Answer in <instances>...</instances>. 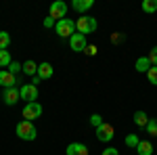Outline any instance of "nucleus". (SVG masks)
<instances>
[{"label":"nucleus","instance_id":"obj_1","mask_svg":"<svg viewBox=\"0 0 157 155\" xmlns=\"http://www.w3.org/2000/svg\"><path fill=\"white\" fill-rule=\"evenodd\" d=\"M15 134L21 138V141H36L38 136V130L34 126V122H27V119H21L15 128Z\"/></svg>","mask_w":157,"mask_h":155},{"label":"nucleus","instance_id":"obj_2","mask_svg":"<svg viewBox=\"0 0 157 155\" xmlns=\"http://www.w3.org/2000/svg\"><path fill=\"white\" fill-rule=\"evenodd\" d=\"M97 19H94V17H88V15H82V17H80V19H78V21H75V32H78V34H92V32H94V29H97Z\"/></svg>","mask_w":157,"mask_h":155},{"label":"nucleus","instance_id":"obj_3","mask_svg":"<svg viewBox=\"0 0 157 155\" xmlns=\"http://www.w3.org/2000/svg\"><path fill=\"white\" fill-rule=\"evenodd\" d=\"M55 29H57V34H59L61 38H71L73 34H75V21H71L69 17H65V19L57 21Z\"/></svg>","mask_w":157,"mask_h":155},{"label":"nucleus","instance_id":"obj_4","mask_svg":"<svg viewBox=\"0 0 157 155\" xmlns=\"http://www.w3.org/2000/svg\"><path fill=\"white\" fill-rule=\"evenodd\" d=\"M42 115V105L40 103H25V107H23V118L27 119V122H34V119H38Z\"/></svg>","mask_w":157,"mask_h":155},{"label":"nucleus","instance_id":"obj_5","mask_svg":"<svg viewBox=\"0 0 157 155\" xmlns=\"http://www.w3.org/2000/svg\"><path fill=\"white\" fill-rule=\"evenodd\" d=\"M67 9H69V6H67L63 0H57V2H52V4H50V15H48V17H52L55 21H61V19H65Z\"/></svg>","mask_w":157,"mask_h":155},{"label":"nucleus","instance_id":"obj_6","mask_svg":"<svg viewBox=\"0 0 157 155\" xmlns=\"http://www.w3.org/2000/svg\"><path fill=\"white\" fill-rule=\"evenodd\" d=\"M19 95H21V99L27 101V103H36L38 86H34V84H23V86H19Z\"/></svg>","mask_w":157,"mask_h":155},{"label":"nucleus","instance_id":"obj_7","mask_svg":"<svg viewBox=\"0 0 157 155\" xmlns=\"http://www.w3.org/2000/svg\"><path fill=\"white\" fill-rule=\"evenodd\" d=\"M69 46H71L73 52H84L86 46H88V42H86V36H84V34H78V32H75V34L69 38Z\"/></svg>","mask_w":157,"mask_h":155},{"label":"nucleus","instance_id":"obj_8","mask_svg":"<svg viewBox=\"0 0 157 155\" xmlns=\"http://www.w3.org/2000/svg\"><path fill=\"white\" fill-rule=\"evenodd\" d=\"M113 136H115V134H113V126L107 124V122H103V124L97 128V138L101 141V143H109Z\"/></svg>","mask_w":157,"mask_h":155},{"label":"nucleus","instance_id":"obj_9","mask_svg":"<svg viewBox=\"0 0 157 155\" xmlns=\"http://www.w3.org/2000/svg\"><path fill=\"white\" fill-rule=\"evenodd\" d=\"M2 99H4V103H6V105H15V103L21 99V95H19V88H17V86H13V88H4Z\"/></svg>","mask_w":157,"mask_h":155},{"label":"nucleus","instance_id":"obj_10","mask_svg":"<svg viewBox=\"0 0 157 155\" xmlns=\"http://www.w3.org/2000/svg\"><path fill=\"white\" fill-rule=\"evenodd\" d=\"M0 86H4V88L17 86V76H13L9 69H2V72H0Z\"/></svg>","mask_w":157,"mask_h":155},{"label":"nucleus","instance_id":"obj_11","mask_svg":"<svg viewBox=\"0 0 157 155\" xmlns=\"http://www.w3.org/2000/svg\"><path fill=\"white\" fill-rule=\"evenodd\" d=\"M65 153L67 155H88V147L84 143H69L67 145V149H65Z\"/></svg>","mask_w":157,"mask_h":155},{"label":"nucleus","instance_id":"obj_12","mask_svg":"<svg viewBox=\"0 0 157 155\" xmlns=\"http://www.w3.org/2000/svg\"><path fill=\"white\" fill-rule=\"evenodd\" d=\"M92 4H94V0H73L71 9L78 13H86L88 9H92Z\"/></svg>","mask_w":157,"mask_h":155},{"label":"nucleus","instance_id":"obj_13","mask_svg":"<svg viewBox=\"0 0 157 155\" xmlns=\"http://www.w3.org/2000/svg\"><path fill=\"white\" fill-rule=\"evenodd\" d=\"M134 67H136V72H138V73H147L149 69H151V67H153V65H151L149 57H138V59H136V65H134Z\"/></svg>","mask_w":157,"mask_h":155},{"label":"nucleus","instance_id":"obj_14","mask_svg":"<svg viewBox=\"0 0 157 155\" xmlns=\"http://www.w3.org/2000/svg\"><path fill=\"white\" fill-rule=\"evenodd\" d=\"M38 76H40V80L52 78V65H50V63H40V65H38Z\"/></svg>","mask_w":157,"mask_h":155},{"label":"nucleus","instance_id":"obj_15","mask_svg":"<svg viewBox=\"0 0 157 155\" xmlns=\"http://www.w3.org/2000/svg\"><path fill=\"white\" fill-rule=\"evenodd\" d=\"M153 151L155 149H153V145L149 143V141H140L138 147H136V153L138 155H153Z\"/></svg>","mask_w":157,"mask_h":155},{"label":"nucleus","instance_id":"obj_16","mask_svg":"<svg viewBox=\"0 0 157 155\" xmlns=\"http://www.w3.org/2000/svg\"><path fill=\"white\" fill-rule=\"evenodd\" d=\"M149 119H151V118H147L145 111H136V113H134V124H136L138 128H147Z\"/></svg>","mask_w":157,"mask_h":155},{"label":"nucleus","instance_id":"obj_17","mask_svg":"<svg viewBox=\"0 0 157 155\" xmlns=\"http://www.w3.org/2000/svg\"><path fill=\"white\" fill-rule=\"evenodd\" d=\"M21 72L25 73V76H38V65H36V61H25L23 63V69Z\"/></svg>","mask_w":157,"mask_h":155},{"label":"nucleus","instance_id":"obj_18","mask_svg":"<svg viewBox=\"0 0 157 155\" xmlns=\"http://www.w3.org/2000/svg\"><path fill=\"white\" fill-rule=\"evenodd\" d=\"M11 63H13L11 52H9V50H0V67L9 69V65H11Z\"/></svg>","mask_w":157,"mask_h":155},{"label":"nucleus","instance_id":"obj_19","mask_svg":"<svg viewBox=\"0 0 157 155\" xmlns=\"http://www.w3.org/2000/svg\"><path fill=\"white\" fill-rule=\"evenodd\" d=\"M147 134L149 136H157V118H151L147 124Z\"/></svg>","mask_w":157,"mask_h":155},{"label":"nucleus","instance_id":"obj_20","mask_svg":"<svg viewBox=\"0 0 157 155\" xmlns=\"http://www.w3.org/2000/svg\"><path fill=\"white\" fill-rule=\"evenodd\" d=\"M138 143H140V136H138V134H128V136H126V145H128V147L136 149Z\"/></svg>","mask_w":157,"mask_h":155},{"label":"nucleus","instance_id":"obj_21","mask_svg":"<svg viewBox=\"0 0 157 155\" xmlns=\"http://www.w3.org/2000/svg\"><path fill=\"white\" fill-rule=\"evenodd\" d=\"M143 11L145 13H155L157 11V0H145V2H143Z\"/></svg>","mask_w":157,"mask_h":155},{"label":"nucleus","instance_id":"obj_22","mask_svg":"<svg viewBox=\"0 0 157 155\" xmlns=\"http://www.w3.org/2000/svg\"><path fill=\"white\" fill-rule=\"evenodd\" d=\"M9 44H11V36L6 32H0V50H6Z\"/></svg>","mask_w":157,"mask_h":155},{"label":"nucleus","instance_id":"obj_23","mask_svg":"<svg viewBox=\"0 0 157 155\" xmlns=\"http://www.w3.org/2000/svg\"><path fill=\"white\" fill-rule=\"evenodd\" d=\"M147 80H149V84L157 86V67H151V69L147 72Z\"/></svg>","mask_w":157,"mask_h":155},{"label":"nucleus","instance_id":"obj_24","mask_svg":"<svg viewBox=\"0 0 157 155\" xmlns=\"http://www.w3.org/2000/svg\"><path fill=\"white\" fill-rule=\"evenodd\" d=\"M21 69H23V65H21V63H17V61H13L11 65H9V72H11L13 76H17V73L21 72Z\"/></svg>","mask_w":157,"mask_h":155},{"label":"nucleus","instance_id":"obj_25","mask_svg":"<svg viewBox=\"0 0 157 155\" xmlns=\"http://www.w3.org/2000/svg\"><path fill=\"white\" fill-rule=\"evenodd\" d=\"M147 57H149V61H151V65H153V67H157V46L151 48V52H149Z\"/></svg>","mask_w":157,"mask_h":155},{"label":"nucleus","instance_id":"obj_26","mask_svg":"<svg viewBox=\"0 0 157 155\" xmlns=\"http://www.w3.org/2000/svg\"><path fill=\"white\" fill-rule=\"evenodd\" d=\"M90 124H92L94 128H98V126L103 124V118H101L98 113H94V115H90Z\"/></svg>","mask_w":157,"mask_h":155},{"label":"nucleus","instance_id":"obj_27","mask_svg":"<svg viewBox=\"0 0 157 155\" xmlns=\"http://www.w3.org/2000/svg\"><path fill=\"white\" fill-rule=\"evenodd\" d=\"M111 40H113L115 44H120V42H124V40H126V36H124V34H120V32H115V34L111 36Z\"/></svg>","mask_w":157,"mask_h":155},{"label":"nucleus","instance_id":"obj_28","mask_svg":"<svg viewBox=\"0 0 157 155\" xmlns=\"http://www.w3.org/2000/svg\"><path fill=\"white\" fill-rule=\"evenodd\" d=\"M101 155H120V151H117L115 147H107V149H105Z\"/></svg>","mask_w":157,"mask_h":155},{"label":"nucleus","instance_id":"obj_29","mask_svg":"<svg viewBox=\"0 0 157 155\" xmlns=\"http://www.w3.org/2000/svg\"><path fill=\"white\" fill-rule=\"evenodd\" d=\"M97 50H98V48L94 46V44H90V46H86L84 52H86V55H90V57H94V55H97Z\"/></svg>","mask_w":157,"mask_h":155},{"label":"nucleus","instance_id":"obj_30","mask_svg":"<svg viewBox=\"0 0 157 155\" xmlns=\"http://www.w3.org/2000/svg\"><path fill=\"white\" fill-rule=\"evenodd\" d=\"M55 19H52V17H46V19H44V27H55Z\"/></svg>","mask_w":157,"mask_h":155},{"label":"nucleus","instance_id":"obj_31","mask_svg":"<svg viewBox=\"0 0 157 155\" xmlns=\"http://www.w3.org/2000/svg\"><path fill=\"white\" fill-rule=\"evenodd\" d=\"M32 84H34V86H38V84H40V76H34V80H32Z\"/></svg>","mask_w":157,"mask_h":155}]
</instances>
